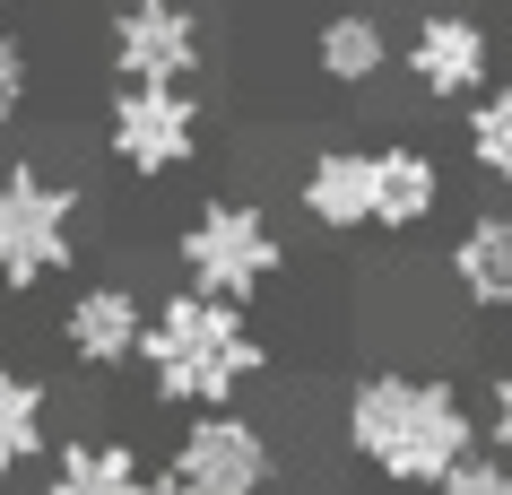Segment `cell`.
Returning a JSON list of instances; mask_svg holds the SVG:
<instances>
[{"instance_id":"13","label":"cell","mask_w":512,"mask_h":495,"mask_svg":"<svg viewBox=\"0 0 512 495\" xmlns=\"http://www.w3.org/2000/svg\"><path fill=\"white\" fill-rule=\"evenodd\" d=\"M391 61H400V35H391L382 9H330L322 27H313V70H322V87H374Z\"/></svg>"},{"instance_id":"1","label":"cell","mask_w":512,"mask_h":495,"mask_svg":"<svg viewBox=\"0 0 512 495\" xmlns=\"http://www.w3.org/2000/svg\"><path fill=\"white\" fill-rule=\"evenodd\" d=\"M339 443H348V461L382 487H443L469 452H478V409H469V391L452 374H417V365H374V374H356L348 400H339Z\"/></svg>"},{"instance_id":"2","label":"cell","mask_w":512,"mask_h":495,"mask_svg":"<svg viewBox=\"0 0 512 495\" xmlns=\"http://www.w3.org/2000/svg\"><path fill=\"white\" fill-rule=\"evenodd\" d=\"M139 374L165 409L183 417H217L235 409L243 391L270 374V339L252 330V313L235 304H209L174 287V296H148V330H139Z\"/></svg>"},{"instance_id":"15","label":"cell","mask_w":512,"mask_h":495,"mask_svg":"<svg viewBox=\"0 0 512 495\" xmlns=\"http://www.w3.org/2000/svg\"><path fill=\"white\" fill-rule=\"evenodd\" d=\"M44 495H148V469L113 435H70L44 469Z\"/></svg>"},{"instance_id":"11","label":"cell","mask_w":512,"mask_h":495,"mask_svg":"<svg viewBox=\"0 0 512 495\" xmlns=\"http://www.w3.org/2000/svg\"><path fill=\"white\" fill-rule=\"evenodd\" d=\"M443 270H452V287H460L469 313L512 322V200L504 209H478V218L460 226L452 252H443Z\"/></svg>"},{"instance_id":"21","label":"cell","mask_w":512,"mask_h":495,"mask_svg":"<svg viewBox=\"0 0 512 495\" xmlns=\"http://www.w3.org/2000/svg\"><path fill=\"white\" fill-rule=\"evenodd\" d=\"M270 495H322V487H270Z\"/></svg>"},{"instance_id":"6","label":"cell","mask_w":512,"mask_h":495,"mask_svg":"<svg viewBox=\"0 0 512 495\" xmlns=\"http://www.w3.org/2000/svg\"><path fill=\"white\" fill-rule=\"evenodd\" d=\"M113 87H191L209 70V18L183 0H122L105 18Z\"/></svg>"},{"instance_id":"17","label":"cell","mask_w":512,"mask_h":495,"mask_svg":"<svg viewBox=\"0 0 512 495\" xmlns=\"http://www.w3.org/2000/svg\"><path fill=\"white\" fill-rule=\"evenodd\" d=\"M35 105V53L18 27H0V122H18Z\"/></svg>"},{"instance_id":"16","label":"cell","mask_w":512,"mask_h":495,"mask_svg":"<svg viewBox=\"0 0 512 495\" xmlns=\"http://www.w3.org/2000/svg\"><path fill=\"white\" fill-rule=\"evenodd\" d=\"M460 139H469V165H478L486 183L512 192V79H495L478 105L460 113Z\"/></svg>"},{"instance_id":"7","label":"cell","mask_w":512,"mask_h":495,"mask_svg":"<svg viewBox=\"0 0 512 495\" xmlns=\"http://www.w3.org/2000/svg\"><path fill=\"white\" fill-rule=\"evenodd\" d=\"M165 478H183L191 495H270L278 478V443L261 417L217 409V417H183V435L165 452Z\"/></svg>"},{"instance_id":"18","label":"cell","mask_w":512,"mask_h":495,"mask_svg":"<svg viewBox=\"0 0 512 495\" xmlns=\"http://www.w3.org/2000/svg\"><path fill=\"white\" fill-rule=\"evenodd\" d=\"M434 495H512V461H495V452H469V461H460Z\"/></svg>"},{"instance_id":"20","label":"cell","mask_w":512,"mask_h":495,"mask_svg":"<svg viewBox=\"0 0 512 495\" xmlns=\"http://www.w3.org/2000/svg\"><path fill=\"white\" fill-rule=\"evenodd\" d=\"M148 495H191L183 478H165V469H148Z\"/></svg>"},{"instance_id":"5","label":"cell","mask_w":512,"mask_h":495,"mask_svg":"<svg viewBox=\"0 0 512 495\" xmlns=\"http://www.w3.org/2000/svg\"><path fill=\"white\" fill-rule=\"evenodd\" d=\"M200 96L191 87H113L105 96V157L139 183H174L200 157Z\"/></svg>"},{"instance_id":"10","label":"cell","mask_w":512,"mask_h":495,"mask_svg":"<svg viewBox=\"0 0 512 495\" xmlns=\"http://www.w3.org/2000/svg\"><path fill=\"white\" fill-rule=\"evenodd\" d=\"M296 209L322 235H374V148H313L296 174Z\"/></svg>"},{"instance_id":"9","label":"cell","mask_w":512,"mask_h":495,"mask_svg":"<svg viewBox=\"0 0 512 495\" xmlns=\"http://www.w3.org/2000/svg\"><path fill=\"white\" fill-rule=\"evenodd\" d=\"M139 330H148V296L131 278H96L61 304V348L87 365V374H122L139 365Z\"/></svg>"},{"instance_id":"3","label":"cell","mask_w":512,"mask_h":495,"mask_svg":"<svg viewBox=\"0 0 512 495\" xmlns=\"http://www.w3.org/2000/svg\"><path fill=\"white\" fill-rule=\"evenodd\" d=\"M174 261H183V287H191V296L252 313V296H270L278 278H287V235H278V218L261 209V200L217 192V200H200V209L183 218Z\"/></svg>"},{"instance_id":"12","label":"cell","mask_w":512,"mask_h":495,"mask_svg":"<svg viewBox=\"0 0 512 495\" xmlns=\"http://www.w3.org/2000/svg\"><path fill=\"white\" fill-rule=\"evenodd\" d=\"M443 209V157L417 139H382L374 148V235H417Z\"/></svg>"},{"instance_id":"14","label":"cell","mask_w":512,"mask_h":495,"mask_svg":"<svg viewBox=\"0 0 512 495\" xmlns=\"http://www.w3.org/2000/svg\"><path fill=\"white\" fill-rule=\"evenodd\" d=\"M44 452H53V391L27 365H0V487L27 478Z\"/></svg>"},{"instance_id":"19","label":"cell","mask_w":512,"mask_h":495,"mask_svg":"<svg viewBox=\"0 0 512 495\" xmlns=\"http://www.w3.org/2000/svg\"><path fill=\"white\" fill-rule=\"evenodd\" d=\"M486 452H495V461H512V365L486 383Z\"/></svg>"},{"instance_id":"8","label":"cell","mask_w":512,"mask_h":495,"mask_svg":"<svg viewBox=\"0 0 512 495\" xmlns=\"http://www.w3.org/2000/svg\"><path fill=\"white\" fill-rule=\"evenodd\" d=\"M400 61L417 96L460 105V113L495 87V35H486L478 9H417V27L400 35Z\"/></svg>"},{"instance_id":"4","label":"cell","mask_w":512,"mask_h":495,"mask_svg":"<svg viewBox=\"0 0 512 495\" xmlns=\"http://www.w3.org/2000/svg\"><path fill=\"white\" fill-rule=\"evenodd\" d=\"M79 183H61L44 165H0V287L35 296L79 261Z\"/></svg>"}]
</instances>
